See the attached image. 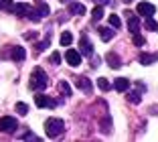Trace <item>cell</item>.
<instances>
[{"label":"cell","instance_id":"7","mask_svg":"<svg viewBox=\"0 0 158 142\" xmlns=\"http://www.w3.org/2000/svg\"><path fill=\"white\" fill-rule=\"evenodd\" d=\"M24 57H27V51H24V47L14 45L12 49H10V59H12V61H24Z\"/></svg>","mask_w":158,"mask_h":142},{"label":"cell","instance_id":"2","mask_svg":"<svg viewBox=\"0 0 158 142\" xmlns=\"http://www.w3.org/2000/svg\"><path fill=\"white\" fill-rule=\"evenodd\" d=\"M63 128H65V122L61 118H49L45 122V132L49 138H57L61 132H63Z\"/></svg>","mask_w":158,"mask_h":142},{"label":"cell","instance_id":"15","mask_svg":"<svg viewBox=\"0 0 158 142\" xmlns=\"http://www.w3.org/2000/svg\"><path fill=\"white\" fill-rule=\"evenodd\" d=\"M75 85H77L79 89H83V92H89V89H91V81H89L87 77H77L75 79Z\"/></svg>","mask_w":158,"mask_h":142},{"label":"cell","instance_id":"27","mask_svg":"<svg viewBox=\"0 0 158 142\" xmlns=\"http://www.w3.org/2000/svg\"><path fill=\"white\" fill-rule=\"evenodd\" d=\"M110 24H112L114 28H120V27H122V20L118 19L116 14H110Z\"/></svg>","mask_w":158,"mask_h":142},{"label":"cell","instance_id":"24","mask_svg":"<svg viewBox=\"0 0 158 142\" xmlns=\"http://www.w3.org/2000/svg\"><path fill=\"white\" fill-rule=\"evenodd\" d=\"M27 16H28L31 20H35V23H39V20H41V14H39V12H37V8H33V6H31V10H28Z\"/></svg>","mask_w":158,"mask_h":142},{"label":"cell","instance_id":"13","mask_svg":"<svg viewBox=\"0 0 158 142\" xmlns=\"http://www.w3.org/2000/svg\"><path fill=\"white\" fill-rule=\"evenodd\" d=\"M128 87H130V81L126 77H118L114 83V89H118V92H128Z\"/></svg>","mask_w":158,"mask_h":142},{"label":"cell","instance_id":"16","mask_svg":"<svg viewBox=\"0 0 158 142\" xmlns=\"http://www.w3.org/2000/svg\"><path fill=\"white\" fill-rule=\"evenodd\" d=\"M99 37H102V41H110V39H114V31L110 27H102L99 28Z\"/></svg>","mask_w":158,"mask_h":142},{"label":"cell","instance_id":"28","mask_svg":"<svg viewBox=\"0 0 158 142\" xmlns=\"http://www.w3.org/2000/svg\"><path fill=\"white\" fill-rule=\"evenodd\" d=\"M51 63L53 65H59L61 63V53H59V51H55V53L51 55Z\"/></svg>","mask_w":158,"mask_h":142},{"label":"cell","instance_id":"37","mask_svg":"<svg viewBox=\"0 0 158 142\" xmlns=\"http://www.w3.org/2000/svg\"><path fill=\"white\" fill-rule=\"evenodd\" d=\"M0 8H2V2H0Z\"/></svg>","mask_w":158,"mask_h":142},{"label":"cell","instance_id":"23","mask_svg":"<svg viewBox=\"0 0 158 142\" xmlns=\"http://www.w3.org/2000/svg\"><path fill=\"white\" fill-rule=\"evenodd\" d=\"M16 112H19L20 116H27V114H28L31 110H28V105H27V104H23V101H19V104H16Z\"/></svg>","mask_w":158,"mask_h":142},{"label":"cell","instance_id":"12","mask_svg":"<svg viewBox=\"0 0 158 142\" xmlns=\"http://www.w3.org/2000/svg\"><path fill=\"white\" fill-rule=\"evenodd\" d=\"M69 12L81 16V14H85V6L81 4V2H69Z\"/></svg>","mask_w":158,"mask_h":142},{"label":"cell","instance_id":"5","mask_svg":"<svg viewBox=\"0 0 158 142\" xmlns=\"http://www.w3.org/2000/svg\"><path fill=\"white\" fill-rule=\"evenodd\" d=\"M35 104H37L39 108H55L57 101L51 100V97H47V96H43V93H37V96H35Z\"/></svg>","mask_w":158,"mask_h":142},{"label":"cell","instance_id":"11","mask_svg":"<svg viewBox=\"0 0 158 142\" xmlns=\"http://www.w3.org/2000/svg\"><path fill=\"white\" fill-rule=\"evenodd\" d=\"M154 61H158L156 53H152V55H150V53H140V63L142 65H152Z\"/></svg>","mask_w":158,"mask_h":142},{"label":"cell","instance_id":"29","mask_svg":"<svg viewBox=\"0 0 158 142\" xmlns=\"http://www.w3.org/2000/svg\"><path fill=\"white\" fill-rule=\"evenodd\" d=\"M102 130H103V132H110V130H112V120H103V122H102Z\"/></svg>","mask_w":158,"mask_h":142},{"label":"cell","instance_id":"14","mask_svg":"<svg viewBox=\"0 0 158 142\" xmlns=\"http://www.w3.org/2000/svg\"><path fill=\"white\" fill-rule=\"evenodd\" d=\"M130 14V20H128V28H130V32L134 35V32H138V28H140V20H138V16H134L132 12H128Z\"/></svg>","mask_w":158,"mask_h":142},{"label":"cell","instance_id":"25","mask_svg":"<svg viewBox=\"0 0 158 142\" xmlns=\"http://www.w3.org/2000/svg\"><path fill=\"white\" fill-rule=\"evenodd\" d=\"M128 100H130L132 104H140V101H142V96H140L138 92H130L128 93Z\"/></svg>","mask_w":158,"mask_h":142},{"label":"cell","instance_id":"8","mask_svg":"<svg viewBox=\"0 0 158 142\" xmlns=\"http://www.w3.org/2000/svg\"><path fill=\"white\" fill-rule=\"evenodd\" d=\"M106 61H107V65H110L112 69H120V67H122V59L116 55V53H114V51L106 55Z\"/></svg>","mask_w":158,"mask_h":142},{"label":"cell","instance_id":"26","mask_svg":"<svg viewBox=\"0 0 158 142\" xmlns=\"http://www.w3.org/2000/svg\"><path fill=\"white\" fill-rule=\"evenodd\" d=\"M134 45L136 47H144L146 45V39L142 37V35H138V32H134Z\"/></svg>","mask_w":158,"mask_h":142},{"label":"cell","instance_id":"34","mask_svg":"<svg viewBox=\"0 0 158 142\" xmlns=\"http://www.w3.org/2000/svg\"><path fill=\"white\" fill-rule=\"evenodd\" d=\"M0 2H2V4H8V2H10V0H0Z\"/></svg>","mask_w":158,"mask_h":142},{"label":"cell","instance_id":"31","mask_svg":"<svg viewBox=\"0 0 158 142\" xmlns=\"http://www.w3.org/2000/svg\"><path fill=\"white\" fill-rule=\"evenodd\" d=\"M23 37L27 39V41H33V39H37V32H35V31H33V32H24Z\"/></svg>","mask_w":158,"mask_h":142},{"label":"cell","instance_id":"3","mask_svg":"<svg viewBox=\"0 0 158 142\" xmlns=\"http://www.w3.org/2000/svg\"><path fill=\"white\" fill-rule=\"evenodd\" d=\"M19 128V122L12 116H2L0 118V132H14Z\"/></svg>","mask_w":158,"mask_h":142},{"label":"cell","instance_id":"6","mask_svg":"<svg viewBox=\"0 0 158 142\" xmlns=\"http://www.w3.org/2000/svg\"><path fill=\"white\" fill-rule=\"evenodd\" d=\"M136 10H138V12L142 14V16H152V14L156 12V6L150 4V2H138Z\"/></svg>","mask_w":158,"mask_h":142},{"label":"cell","instance_id":"22","mask_svg":"<svg viewBox=\"0 0 158 142\" xmlns=\"http://www.w3.org/2000/svg\"><path fill=\"white\" fill-rule=\"evenodd\" d=\"M59 92H63V96H71V87L67 81H59Z\"/></svg>","mask_w":158,"mask_h":142},{"label":"cell","instance_id":"36","mask_svg":"<svg viewBox=\"0 0 158 142\" xmlns=\"http://www.w3.org/2000/svg\"><path fill=\"white\" fill-rule=\"evenodd\" d=\"M124 2H132V0H124Z\"/></svg>","mask_w":158,"mask_h":142},{"label":"cell","instance_id":"18","mask_svg":"<svg viewBox=\"0 0 158 142\" xmlns=\"http://www.w3.org/2000/svg\"><path fill=\"white\" fill-rule=\"evenodd\" d=\"M71 43H73V35H71L69 31H65L63 35H61V45H63V47H69Z\"/></svg>","mask_w":158,"mask_h":142},{"label":"cell","instance_id":"32","mask_svg":"<svg viewBox=\"0 0 158 142\" xmlns=\"http://www.w3.org/2000/svg\"><path fill=\"white\" fill-rule=\"evenodd\" d=\"M24 138H27V140H39V138L35 136L33 132H27V134H24Z\"/></svg>","mask_w":158,"mask_h":142},{"label":"cell","instance_id":"35","mask_svg":"<svg viewBox=\"0 0 158 142\" xmlns=\"http://www.w3.org/2000/svg\"><path fill=\"white\" fill-rule=\"evenodd\" d=\"M59 2H71V0H59Z\"/></svg>","mask_w":158,"mask_h":142},{"label":"cell","instance_id":"33","mask_svg":"<svg viewBox=\"0 0 158 142\" xmlns=\"http://www.w3.org/2000/svg\"><path fill=\"white\" fill-rule=\"evenodd\" d=\"M99 4H110V0H98Z\"/></svg>","mask_w":158,"mask_h":142},{"label":"cell","instance_id":"17","mask_svg":"<svg viewBox=\"0 0 158 142\" xmlns=\"http://www.w3.org/2000/svg\"><path fill=\"white\" fill-rule=\"evenodd\" d=\"M37 12L41 14V19H45V16H49V12H51V8L43 2V0H39V6H37Z\"/></svg>","mask_w":158,"mask_h":142},{"label":"cell","instance_id":"9","mask_svg":"<svg viewBox=\"0 0 158 142\" xmlns=\"http://www.w3.org/2000/svg\"><path fill=\"white\" fill-rule=\"evenodd\" d=\"M28 10H31V6L24 4V2H19V4H12V12L16 14V16H27Z\"/></svg>","mask_w":158,"mask_h":142},{"label":"cell","instance_id":"1","mask_svg":"<svg viewBox=\"0 0 158 142\" xmlns=\"http://www.w3.org/2000/svg\"><path fill=\"white\" fill-rule=\"evenodd\" d=\"M47 85H49V77H47V73L43 71L41 67H35L33 73H31L28 87H31V89H35V92H39V89H45Z\"/></svg>","mask_w":158,"mask_h":142},{"label":"cell","instance_id":"20","mask_svg":"<svg viewBox=\"0 0 158 142\" xmlns=\"http://www.w3.org/2000/svg\"><path fill=\"white\" fill-rule=\"evenodd\" d=\"M91 16H93V20L98 23V20H102L103 19V6H95L93 8V12H91Z\"/></svg>","mask_w":158,"mask_h":142},{"label":"cell","instance_id":"21","mask_svg":"<svg viewBox=\"0 0 158 142\" xmlns=\"http://www.w3.org/2000/svg\"><path fill=\"white\" fill-rule=\"evenodd\" d=\"M146 28H148V31H158V23L152 16H146Z\"/></svg>","mask_w":158,"mask_h":142},{"label":"cell","instance_id":"19","mask_svg":"<svg viewBox=\"0 0 158 142\" xmlns=\"http://www.w3.org/2000/svg\"><path fill=\"white\" fill-rule=\"evenodd\" d=\"M98 85H99V89H102V92H110V89H112V83L107 81L106 77H99L98 79Z\"/></svg>","mask_w":158,"mask_h":142},{"label":"cell","instance_id":"30","mask_svg":"<svg viewBox=\"0 0 158 142\" xmlns=\"http://www.w3.org/2000/svg\"><path fill=\"white\" fill-rule=\"evenodd\" d=\"M35 47H37V51H45L47 47H49V39H45V41L37 43V45H35Z\"/></svg>","mask_w":158,"mask_h":142},{"label":"cell","instance_id":"10","mask_svg":"<svg viewBox=\"0 0 158 142\" xmlns=\"http://www.w3.org/2000/svg\"><path fill=\"white\" fill-rule=\"evenodd\" d=\"M79 47H81V53H83V55H93V47H91V43H89L87 37L79 39Z\"/></svg>","mask_w":158,"mask_h":142},{"label":"cell","instance_id":"4","mask_svg":"<svg viewBox=\"0 0 158 142\" xmlns=\"http://www.w3.org/2000/svg\"><path fill=\"white\" fill-rule=\"evenodd\" d=\"M65 61L71 65V67H79V65H81V53H79V51H75V49H67Z\"/></svg>","mask_w":158,"mask_h":142}]
</instances>
